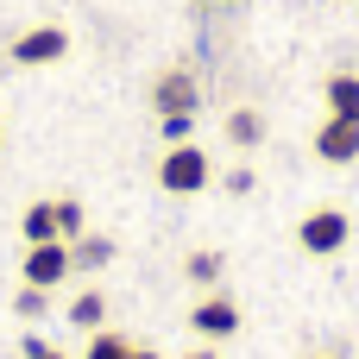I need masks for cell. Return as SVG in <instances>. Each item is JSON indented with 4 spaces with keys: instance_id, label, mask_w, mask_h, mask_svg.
Masks as SVG:
<instances>
[{
    "instance_id": "5",
    "label": "cell",
    "mask_w": 359,
    "mask_h": 359,
    "mask_svg": "<svg viewBox=\"0 0 359 359\" xmlns=\"http://www.w3.org/2000/svg\"><path fill=\"white\" fill-rule=\"evenodd\" d=\"M151 107L158 114H196L202 107V88H196V69H158L151 76Z\"/></svg>"
},
{
    "instance_id": "15",
    "label": "cell",
    "mask_w": 359,
    "mask_h": 359,
    "mask_svg": "<svg viewBox=\"0 0 359 359\" xmlns=\"http://www.w3.org/2000/svg\"><path fill=\"white\" fill-rule=\"evenodd\" d=\"M57 233H63V240H82V233H88V215H82L76 196H57Z\"/></svg>"
},
{
    "instance_id": "2",
    "label": "cell",
    "mask_w": 359,
    "mask_h": 359,
    "mask_svg": "<svg viewBox=\"0 0 359 359\" xmlns=\"http://www.w3.org/2000/svg\"><path fill=\"white\" fill-rule=\"evenodd\" d=\"M347 240H353L347 208H309V215L297 221V246H303L309 259H341V252H347Z\"/></svg>"
},
{
    "instance_id": "9",
    "label": "cell",
    "mask_w": 359,
    "mask_h": 359,
    "mask_svg": "<svg viewBox=\"0 0 359 359\" xmlns=\"http://www.w3.org/2000/svg\"><path fill=\"white\" fill-rule=\"evenodd\" d=\"M322 107H328V114H341V120H359V76H353V69H334V76H328Z\"/></svg>"
},
{
    "instance_id": "1",
    "label": "cell",
    "mask_w": 359,
    "mask_h": 359,
    "mask_svg": "<svg viewBox=\"0 0 359 359\" xmlns=\"http://www.w3.org/2000/svg\"><path fill=\"white\" fill-rule=\"evenodd\" d=\"M208 183H215V158H208L196 139L164 145V158H158V189H164V196H202Z\"/></svg>"
},
{
    "instance_id": "8",
    "label": "cell",
    "mask_w": 359,
    "mask_h": 359,
    "mask_svg": "<svg viewBox=\"0 0 359 359\" xmlns=\"http://www.w3.org/2000/svg\"><path fill=\"white\" fill-rule=\"evenodd\" d=\"M221 133H227L233 151H259V145H265V114H259V107H233Z\"/></svg>"
},
{
    "instance_id": "13",
    "label": "cell",
    "mask_w": 359,
    "mask_h": 359,
    "mask_svg": "<svg viewBox=\"0 0 359 359\" xmlns=\"http://www.w3.org/2000/svg\"><path fill=\"white\" fill-rule=\"evenodd\" d=\"M69 322H76V328H88V334H95V328H101V322H107V297H101V290H82V297H76V303H69Z\"/></svg>"
},
{
    "instance_id": "18",
    "label": "cell",
    "mask_w": 359,
    "mask_h": 359,
    "mask_svg": "<svg viewBox=\"0 0 359 359\" xmlns=\"http://www.w3.org/2000/svg\"><path fill=\"white\" fill-rule=\"evenodd\" d=\"M221 189H227V196H252V170H246V164H240V170H227V177H221Z\"/></svg>"
},
{
    "instance_id": "23",
    "label": "cell",
    "mask_w": 359,
    "mask_h": 359,
    "mask_svg": "<svg viewBox=\"0 0 359 359\" xmlns=\"http://www.w3.org/2000/svg\"><path fill=\"white\" fill-rule=\"evenodd\" d=\"M316 359H341V353H316Z\"/></svg>"
},
{
    "instance_id": "6",
    "label": "cell",
    "mask_w": 359,
    "mask_h": 359,
    "mask_svg": "<svg viewBox=\"0 0 359 359\" xmlns=\"http://www.w3.org/2000/svg\"><path fill=\"white\" fill-rule=\"evenodd\" d=\"M189 328L215 347V341H227V334H240V303L233 297H221V290H208L196 309H189Z\"/></svg>"
},
{
    "instance_id": "16",
    "label": "cell",
    "mask_w": 359,
    "mask_h": 359,
    "mask_svg": "<svg viewBox=\"0 0 359 359\" xmlns=\"http://www.w3.org/2000/svg\"><path fill=\"white\" fill-rule=\"evenodd\" d=\"M50 297H57V290H38V284H25V290L13 297V309H19L25 322H38V316H50Z\"/></svg>"
},
{
    "instance_id": "3",
    "label": "cell",
    "mask_w": 359,
    "mask_h": 359,
    "mask_svg": "<svg viewBox=\"0 0 359 359\" xmlns=\"http://www.w3.org/2000/svg\"><path fill=\"white\" fill-rule=\"evenodd\" d=\"M6 57H13L19 69H44V63H63V57H69V32H63V25H32V32H19V38L6 44Z\"/></svg>"
},
{
    "instance_id": "20",
    "label": "cell",
    "mask_w": 359,
    "mask_h": 359,
    "mask_svg": "<svg viewBox=\"0 0 359 359\" xmlns=\"http://www.w3.org/2000/svg\"><path fill=\"white\" fill-rule=\"evenodd\" d=\"M126 359H164V353H151V347H133V353H126Z\"/></svg>"
},
{
    "instance_id": "4",
    "label": "cell",
    "mask_w": 359,
    "mask_h": 359,
    "mask_svg": "<svg viewBox=\"0 0 359 359\" xmlns=\"http://www.w3.org/2000/svg\"><path fill=\"white\" fill-rule=\"evenodd\" d=\"M69 271H76V265H69V240H32L25 259H19V278L38 284V290H57Z\"/></svg>"
},
{
    "instance_id": "12",
    "label": "cell",
    "mask_w": 359,
    "mask_h": 359,
    "mask_svg": "<svg viewBox=\"0 0 359 359\" xmlns=\"http://www.w3.org/2000/svg\"><path fill=\"white\" fill-rule=\"evenodd\" d=\"M183 271H189V284L215 290V284H221V271H227V259H221V252H189V259H183Z\"/></svg>"
},
{
    "instance_id": "19",
    "label": "cell",
    "mask_w": 359,
    "mask_h": 359,
    "mask_svg": "<svg viewBox=\"0 0 359 359\" xmlns=\"http://www.w3.org/2000/svg\"><path fill=\"white\" fill-rule=\"evenodd\" d=\"M19 347H25V359H69V353H57V347H50V341H38V334H25V341H19Z\"/></svg>"
},
{
    "instance_id": "21",
    "label": "cell",
    "mask_w": 359,
    "mask_h": 359,
    "mask_svg": "<svg viewBox=\"0 0 359 359\" xmlns=\"http://www.w3.org/2000/svg\"><path fill=\"white\" fill-rule=\"evenodd\" d=\"M183 359H221V353H215V347H196V353H183Z\"/></svg>"
},
{
    "instance_id": "11",
    "label": "cell",
    "mask_w": 359,
    "mask_h": 359,
    "mask_svg": "<svg viewBox=\"0 0 359 359\" xmlns=\"http://www.w3.org/2000/svg\"><path fill=\"white\" fill-rule=\"evenodd\" d=\"M107 259H114V240H107V233H82V240H69V265H76V271H101Z\"/></svg>"
},
{
    "instance_id": "17",
    "label": "cell",
    "mask_w": 359,
    "mask_h": 359,
    "mask_svg": "<svg viewBox=\"0 0 359 359\" xmlns=\"http://www.w3.org/2000/svg\"><path fill=\"white\" fill-rule=\"evenodd\" d=\"M158 133H164V145H183L196 133V114H158Z\"/></svg>"
},
{
    "instance_id": "24",
    "label": "cell",
    "mask_w": 359,
    "mask_h": 359,
    "mask_svg": "<svg viewBox=\"0 0 359 359\" xmlns=\"http://www.w3.org/2000/svg\"><path fill=\"white\" fill-rule=\"evenodd\" d=\"M227 6H233V0H227Z\"/></svg>"
},
{
    "instance_id": "10",
    "label": "cell",
    "mask_w": 359,
    "mask_h": 359,
    "mask_svg": "<svg viewBox=\"0 0 359 359\" xmlns=\"http://www.w3.org/2000/svg\"><path fill=\"white\" fill-rule=\"evenodd\" d=\"M19 233H25V246H32V240H63V233H57V196L32 202V208H25V221H19Z\"/></svg>"
},
{
    "instance_id": "7",
    "label": "cell",
    "mask_w": 359,
    "mask_h": 359,
    "mask_svg": "<svg viewBox=\"0 0 359 359\" xmlns=\"http://www.w3.org/2000/svg\"><path fill=\"white\" fill-rule=\"evenodd\" d=\"M316 158H322V164H353L359 158V120L328 114V120L316 126Z\"/></svg>"
},
{
    "instance_id": "22",
    "label": "cell",
    "mask_w": 359,
    "mask_h": 359,
    "mask_svg": "<svg viewBox=\"0 0 359 359\" xmlns=\"http://www.w3.org/2000/svg\"><path fill=\"white\" fill-rule=\"evenodd\" d=\"M202 6H227V0H202Z\"/></svg>"
},
{
    "instance_id": "14",
    "label": "cell",
    "mask_w": 359,
    "mask_h": 359,
    "mask_svg": "<svg viewBox=\"0 0 359 359\" xmlns=\"http://www.w3.org/2000/svg\"><path fill=\"white\" fill-rule=\"evenodd\" d=\"M133 347H139V341H126V334H114V328H95V334H88V353H82V359H126Z\"/></svg>"
}]
</instances>
